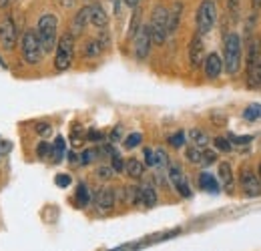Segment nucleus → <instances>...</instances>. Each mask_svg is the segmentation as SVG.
Here are the masks:
<instances>
[{
	"label": "nucleus",
	"mask_w": 261,
	"mask_h": 251,
	"mask_svg": "<svg viewBox=\"0 0 261 251\" xmlns=\"http://www.w3.org/2000/svg\"><path fill=\"white\" fill-rule=\"evenodd\" d=\"M185 143H187V133H185V131H177L175 135H171V137H169V145H171V147H175V149L183 147Z\"/></svg>",
	"instance_id": "obj_27"
},
{
	"label": "nucleus",
	"mask_w": 261,
	"mask_h": 251,
	"mask_svg": "<svg viewBox=\"0 0 261 251\" xmlns=\"http://www.w3.org/2000/svg\"><path fill=\"white\" fill-rule=\"evenodd\" d=\"M125 173L130 179H141L145 175V165L139 159H127L125 161Z\"/></svg>",
	"instance_id": "obj_20"
},
{
	"label": "nucleus",
	"mask_w": 261,
	"mask_h": 251,
	"mask_svg": "<svg viewBox=\"0 0 261 251\" xmlns=\"http://www.w3.org/2000/svg\"><path fill=\"white\" fill-rule=\"evenodd\" d=\"M111 159H113V163H111L113 171H115V173H123V171H125V161L121 159V155H119V153H115Z\"/></svg>",
	"instance_id": "obj_36"
},
{
	"label": "nucleus",
	"mask_w": 261,
	"mask_h": 251,
	"mask_svg": "<svg viewBox=\"0 0 261 251\" xmlns=\"http://www.w3.org/2000/svg\"><path fill=\"white\" fill-rule=\"evenodd\" d=\"M72 59H74V36L68 31L65 34H61V38H59L57 53H55V68L61 72L70 68Z\"/></svg>",
	"instance_id": "obj_3"
},
{
	"label": "nucleus",
	"mask_w": 261,
	"mask_h": 251,
	"mask_svg": "<svg viewBox=\"0 0 261 251\" xmlns=\"http://www.w3.org/2000/svg\"><path fill=\"white\" fill-rule=\"evenodd\" d=\"M239 6H241V0H227V8L231 14H237L239 12Z\"/></svg>",
	"instance_id": "obj_44"
},
{
	"label": "nucleus",
	"mask_w": 261,
	"mask_h": 251,
	"mask_svg": "<svg viewBox=\"0 0 261 251\" xmlns=\"http://www.w3.org/2000/svg\"><path fill=\"white\" fill-rule=\"evenodd\" d=\"M95 207H97L100 213H109L113 207H115V203H117V195H115V191L109 187L100 189L97 191V195H95Z\"/></svg>",
	"instance_id": "obj_13"
},
{
	"label": "nucleus",
	"mask_w": 261,
	"mask_h": 251,
	"mask_svg": "<svg viewBox=\"0 0 261 251\" xmlns=\"http://www.w3.org/2000/svg\"><path fill=\"white\" fill-rule=\"evenodd\" d=\"M143 143V133H130L129 137L125 139V147L127 149H135V147H139Z\"/></svg>",
	"instance_id": "obj_31"
},
{
	"label": "nucleus",
	"mask_w": 261,
	"mask_h": 251,
	"mask_svg": "<svg viewBox=\"0 0 261 251\" xmlns=\"http://www.w3.org/2000/svg\"><path fill=\"white\" fill-rule=\"evenodd\" d=\"M213 145H215L217 151H223V153H229L231 147H233V145L229 143L227 137H215V139H213Z\"/></svg>",
	"instance_id": "obj_32"
},
{
	"label": "nucleus",
	"mask_w": 261,
	"mask_h": 251,
	"mask_svg": "<svg viewBox=\"0 0 261 251\" xmlns=\"http://www.w3.org/2000/svg\"><path fill=\"white\" fill-rule=\"evenodd\" d=\"M143 155H145V165H147V167H157L155 151H153V149H149V147H147V149L143 151Z\"/></svg>",
	"instance_id": "obj_41"
},
{
	"label": "nucleus",
	"mask_w": 261,
	"mask_h": 251,
	"mask_svg": "<svg viewBox=\"0 0 261 251\" xmlns=\"http://www.w3.org/2000/svg\"><path fill=\"white\" fill-rule=\"evenodd\" d=\"M157 201H159V195H157V191L151 187V185H143L141 187V203L145 207H155Z\"/></svg>",
	"instance_id": "obj_22"
},
{
	"label": "nucleus",
	"mask_w": 261,
	"mask_h": 251,
	"mask_svg": "<svg viewBox=\"0 0 261 251\" xmlns=\"http://www.w3.org/2000/svg\"><path fill=\"white\" fill-rule=\"evenodd\" d=\"M16 40H18V32H16V27L12 22L10 16L2 18L0 20V44L4 51H12L16 46Z\"/></svg>",
	"instance_id": "obj_9"
},
{
	"label": "nucleus",
	"mask_w": 261,
	"mask_h": 251,
	"mask_svg": "<svg viewBox=\"0 0 261 251\" xmlns=\"http://www.w3.org/2000/svg\"><path fill=\"white\" fill-rule=\"evenodd\" d=\"M102 139H105V133H102V131H97V129H89V131H87V141L98 143V141H102Z\"/></svg>",
	"instance_id": "obj_38"
},
{
	"label": "nucleus",
	"mask_w": 261,
	"mask_h": 251,
	"mask_svg": "<svg viewBox=\"0 0 261 251\" xmlns=\"http://www.w3.org/2000/svg\"><path fill=\"white\" fill-rule=\"evenodd\" d=\"M223 64L229 77H235L243 64V40L237 32H227L223 38Z\"/></svg>",
	"instance_id": "obj_1"
},
{
	"label": "nucleus",
	"mask_w": 261,
	"mask_h": 251,
	"mask_svg": "<svg viewBox=\"0 0 261 251\" xmlns=\"http://www.w3.org/2000/svg\"><path fill=\"white\" fill-rule=\"evenodd\" d=\"M243 119L245 121H251V123H255L257 119H261V105H249L243 111Z\"/></svg>",
	"instance_id": "obj_26"
},
{
	"label": "nucleus",
	"mask_w": 261,
	"mask_h": 251,
	"mask_svg": "<svg viewBox=\"0 0 261 251\" xmlns=\"http://www.w3.org/2000/svg\"><path fill=\"white\" fill-rule=\"evenodd\" d=\"M89 20L98 31H105L109 27V14L100 4H89Z\"/></svg>",
	"instance_id": "obj_14"
},
{
	"label": "nucleus",
	"mask_w": 261,
	"mask_h": 251,
	"mask_svg": "<svg viewBox=\"0 0 261 251\" xmlns=\"http://www.w3.org/2000/svg\"><path fill=\"white\" fill-rule=\"evenodd\" d=\"M205 63V42H203V34L195 32L191 42H189V64L193 68H199Z\"/></svg>",
	"instance_id": "obj_10"
},
{
	"label": "nucleus",
	"mask_w": 261,
	"mask_h": 251,
	"mask_svg": "<svg viewBox=\"0 0 261 251\" xmlns=\"http://www.w3.org/2000/svg\"><path fill=\"white\" fill-rule=\"evenodd\" d=\"M251 8H253V12H259V10H261V0H251Z\"/></svg>",
	"instance_id": "obj_46"
},
{
	"label": "nucleus",
	"mask_w": 261,
	"mask_h": 251,
	"mask_svg": "<svg viewBox=\"0 0 261 251\" xmlns=\"http://www.w3.org/2000/svg\"><path fill=\"white\" fill-rule=\"evenodd\" d=\"M247 87L249 89H261V57L247 64Z\"/></svg>",
	"instance_id": "obj_16"
},
{
	"label": "nucleus",
	"mask_w": 261,
	"mask_h": 251,
	"mask_svg": "<svg viewBox=\"0 0 261 251\" xmlns=\"http://www.w3.org/2000/svg\"><path fill=\"white\" fill-rule=\"evenodd\" d=\"M217 22V4L213 0H203L197 8L195 14V24H197V32L199 34H207V32L213 31Z\"/></svg>",
	"instance_id": "obj_4"
},
{
	"label": "nucleus",
	"mask_w": 261,
	"mask_h": 251,
	"mask_svg": "<svg viewBox=\"0 0 261 251\" xmlns=\"http://www.w3.org/2000/svg\"><path fill=\"white\" fill-rule=\"evenodd\" d=\"M203 68H205V74L209 81H215L223 74L225 70V64H223V57H219V53H209L205 57V63H203Z\"/></svg>",
	"instance_id": "obj_12"
},
{
	"label": "nucleus",
	"mask_w": 261,
	"mask_h": 251,
	"mask_svg": "<svg viewBox=\"0 0 261 251\" xmlns=\"http://www.w3.org/2000/svg\"><path fill=\"white\" fill-rule=\"evenodd\" d=\"M109 139H111V143H117V141H121V139H123V127H115V129L111 131Z\"/></svg>",
	"instance_id": "obj_43"
},
{
	"label": "nucleus",
	"mask_w": 261,
	"mask_h": 251,
	"mask_svg": "<svg viewBox=\"0 0 261 251\" xmlns=\"http://www.w3.org/2000/svg\"><path fill=\"white\" fill-rule=\"evenodd\" d=\"M217 161V155H215V151H209V149H203V155H201V165L203 167H209L211 163H215Z\"/></svg>",
	"instance_id": "obj_34"
},
{
	"label": "nucleus",
	"mask_w": 261,
	"mask_h": 251,
	"mask_svg": "<svg viewBox=\"0 0 261 251\" xmlns=\"http://www.w3.org/2000/svg\"><path fill=\"white\" fill-rule=\"evenodd\" d=\"M201 155H203V149H199V147H187V151H185V159L189 161V163H195V165H201Z\"/></svg>",
	"instance_id": "obj_28"
},
{
	"label": "nucleus",
	"mask_w": 261,
	"mask_h": 251,
	"mask_svg": "<svg viewBox=\"0 0 261 251\" xmlns=\"http://www.w3.org/2000/svg\"><path fill=\"white\" fill-rule=\"evenodd\" d=\"M74 201H76V207H87L91 201H93V195H91V191L89 187L85 185V183H79L76 185V193H74Z\"/></svg>",
	"instance_id": "obj_21"
},
{
	"label": "nucleus",
	"mask_w": 261,
	"mask_h": 251,
	"mask_svg": "<svg viewBox=\"0 0 261 251\" xmlns=\"http://www.w3.org/2000/svg\"><path fill=\"white\" fill-rule=\"evenodd\" d=\"M227 139H229V143H231V145H247V143H251V141H253V137H251V135H245V137L229 135Z\"/></svg>",
	"instance_id": "obj_35"
},
{
	"label": "nucleus",
	"mask_w": 261,
	"mask_h": 251,
	"mask_svg": "<svg viewBox=\"0 0 261 251\" xmlns=\"http://www.w3.org/2000/svg\"><path fill=\"white\" fill-rule=\"evenodd\" d=\"M239 185L247 197H259L261 195V181L257 173H253L251 169H243L239 173Z\"/></svg>",
	"instance_id": "obj_8"
},
{
	"label": "nucleus",
	"mask_w": 261,
	"mask_h": 251,
	"mask_svg": "<svg viewBox=\"0 0 261 251\" xmlns=\"http://www.w3.org/2000/svg\"><path fill=\"white\" fill-rule=\"evenodd\" d=\"M83 139H87V131L81 125H72V129H70V141H72L74 145H79Z\"/></svg>",
	"instance_id": "obj_29"
},
{
	"label": "nucleus",
	"mask_w": 261,
	"mask_h": 251,
	"mask_svg": "<svg viewBox=\"0 0 261 251\" xmlns=\"http://www.w3.org/2000/svg\"><path fill=\"white\" fill-rule=\"evenodd\" d=\"M97 157H98V149H87V151H83L79 155V163L81 165H91Z\"/></svg>",
	"instance_id": "obj_30"
},
{
	"label": "nucleus",
	"mask_w": 261,
	"mask_h": 251,
	"mask_svg": "<svg viewBox=\"0 0 261 251\" xmlns=\"http://www.w3.org/2000/svg\"><path fill=\"white\" fill-rule=\"evenodd\" d=\"M10 149H12V143H8V141H2V139H0V155L8 153Z\"/></svg>",
	"instance_id": "obj_45"
},
{
	"label": "nucleus",
	"mask_w": 261,
	"mask_h": 251,
	"mask_svg": "<svg viewBox=\"0 0 261 251\" xmlns=\"http://www.w3.org/2000/svg\"><path fill=\"white\" fill-rule=\"evenodd\" d=\"M55 183H57L61 189H66V187H70L72 179H70V175H66V173H59V175L55 177Z\"/></svg>",
	"instance_id": "obj_37"
},
{
	"label": "nucleus",
	"mask_w": 261,
	"mask_h": 251,
	"mask_svg": "<svg viewBox=\"0 0 261 251\" xmlns=\"http://www.w3.org/2000/svg\"><path fill=\"white\" fill-rule=\"evenodd\" d=\"M155 161H157V167H165L169 163V157H167V153H165L163 149H157L155 151Z\"/></svg>",
	"instance_id": "obj_42"
},
{
	"label": "nucleus",
	"mask_w": 261,
	"mask_h": 251,
	"mask_svg": "<svg viewBox=\"0 0 261 251\" xmlns=\"http://www.w3.org/2000/svg\"><path fill=\"white\" fill-rule=\"evenodd\" d=\"M113 175H115L113 167H107V165H102V167H98V169H97V177H98V179H111Z\"/></svg>",
	"instance_id": "obj_40"
},
{
	"label": "nucleus",
	"mask_w": 261,
	"mask_h": 251,
	"mask_svg": "<svg viewBox=\"0 0 261 251\" xmlns=\"http://www.w3.org/2000/svg\"><path fill=\"white\" fill-rule=\"evenodd\" d=\"M87 24H91V20H89V6H83V8L74 14V18H72V24H70L72 36L83 34L85 29H87Z\"/></svg>",
	"instance_id": "obj_15"
},
{
	"label": "nucleus",
	"mask_w": 261,
	"mask_h": 251,
	"mask_svg": "<svg viewBox=\"0 0 261 251\" xmlns=\"http://www.w3.org/2000/svg\"><path fill=\"white\" fill-rule=\"evenodd\" d=\"M181 16H183V2H175L173 8L169 10V22H167V34L177 32L179 24H181Z\"/></svg>",
	"instance_id": "obj_17"
},
{
	"label": "nucleus",
	"mask_w": 261,
	"mask_h": 251,
	"mask_svg": "<svg viewBox=\"0 0 261 251\" xmlns=\"http://www.w3.org/2000/svg\"><path fill=\"white\" fill-rule=\"evenodd\" d=\"M151 46H153V36H151V29L149 24H143L137 36H135V59L137 61H147V57L151 55Z\"/></svg>",
	"instance_id": "obj_7"
},
{
	"label": "nucleus",
	"mask_w": 261,
	"mask_h": 251,
	"mask_svg": "<svg viewBox=\"0 0 261 251\" xmlns=\"http://www.w3.org/2000/svg\"><path fill=\"white\" fill-rule=\"evenodd\" d=\"M257 177H259V181H261V163H259V167H257Z\"/></svg>",
	"instance_id": "obj_49"
},
{
	"label": "nucleus",
	"mask_w": 261,
	"mask_h": 251,
	"mask_svg": "<svg viewBox=\"0 0 261 251\" xmlns=\"http://www.w3.org/2000/svg\"><path fill=\"white\" fill-rule=\"evenodd\" d=\"M36 36L40 40L44 55L53 53L59 44V18L55 14H42L36 24Z\"/></svg>",
	"instance_id": "obj_2"
},
{
	"label": "nucleus",
	"mask_w": 261,
	"mask_h": 251,
	"mask_svg": "<svg viewBox=\"0 0 261 251\" xmlns=\"http://www.w3.org/2000/svg\"><path fill=\"white\" fill-rule=\"evenodd\" d=\"M34 129H36V133H38L40 137H44V139L50 137V133H53V127L48 125V123H36Z\"/></svg>",
	"instance_id": "obj_39"
},
{
	"label": "nucleus",
	"mask_w": 261,
	"mask_h": 251,
	"mask_svg": "<svg viewBox=\"0 0 261 251\" xmlns=\"http://www.w3.org/2000/svg\"><path fill=\"white\" fill-rule=\"evenodd\" d=\"M199 187L207 193H219L221 191V185H219V179L215 175H211L209 171H203L199 173Z\"/></svg>",
	"instance_id": "obj_18"
},
{
	"label": "nucleus",
	"mask_w": 261,
	"mask_h": 251,
	"mask_svg": "<svg viewBox=\"0 0 261 251\" xmlns=\"http://www.w3.org/2000/svg\"><path fill=\"white\" fill-rule=\"evenodd\" d=\"M169 181L173 183V187L175 191L181 195V197H185V199H189L193 193H191V187H189V181H187V177H185V173L179 169V167H171L169 169Z\"/></svg>",
	"instance_id": "obj_11"
},
{
	"label": "nucleus",
	"mask_w": 261,
	"mask_h": 251,
	"mask_svg": "<svg viewBox=\"0 0 261 251\" xmlns=\"http://www.w3.org/2000/svg\"><path fill=\"white\" fill-rule=\"evenodd\" d=\"M187 137H189V141L193 143V147H199V149H205V147H207V143H209L207 133H205V131H201V129H191V131L187 133Z\"/></svg>",
	"instance_id": "obj_24"
},
{
	"label": "nucleus",
	"mask_w": 261,
	"mask_h": 251,
	"mask_svg": "<svg viewBox=\"0 0 261 251\" xmlns=\"http://www.w3.org/2000/svg\"><path fill=\"white\" fill-rule=\"evenodd\" d=\"M217 179L221 187H231L233 185V169L227 161H221L217 167Z\"/></svg>",
	"instance_id": "obj_19"
},
{
	"label": "nucleus",
	"mask_w": 261,
	"mask_h": 251,
	"mask_svg": "<svg viewBox=\"0 0 261 251\" xmlns=\"http://www.w3.org/2000/svg\"><path fill=\"white\" fill-rule=\"evenodd\" d=\"M167 22H169V10L165 6H155L153 14H151V22H149V29H151V36H153V42L155 44H165V38L169 36L167 34Z\"/></svg>",
	"instance_id": "obj_6"
},
{
	"label": "nucleus",
	"mask_w": 261,
	"mask_h": 251,
	"mask_svg": "<svg viewBox=\"0 0 261 251\" xmlns=\"http://www.w3.org/2000/svg\"><path fill=\"white\" fill-rule=\"evenodd\" d=\"M66 155H68V161H70V163H79V155H76V153L70 151V153H66Z\"/></svg>",
	"instance_id": "obj_48"
},
{
	"label": "nucleus",
	"mask_w": 261,
	"mask_h": 251,
	"mask_svg": "<svg viewBox=\"0 0 261 251\" xmlns=\"http://www.w3.org/2000/svg\"><path fill=\"white\" fill-rule=\"evenodd\" d=\"M20 48H22V59L24 63L34 66L42 61V46H40V40L36 36V31H27L24 36H22V42H20Z\"/></svg>",
	"instance_id": "obj_5"
},
{
	"label": "nucleus",
	"mask_w": 261,
	"mask_h": 251,
	"mask_svg": "<svg viewBox=\"0 0 261 251\" xmlns=\"http://www.w3.org/2000/svg\"><path fill=\"white\" fill-rule=\"evenodd\" d=\"M36 155H38V159H48L50 157V145L46 141H40L36 145Z\"/></svg>",
	"instance_id": "obj_33"
},
{
	"label": "nucleus",
	"mask_w": 261,
	"mask_h": 251,
	"mask_svg": "<svg viewBox=\"0 0 261 251\" xmlns=\"http://www.w3.org/2000/svg\"><path fill=\"white\" fill-rule=\"evenodd\" d=\"M102 51H105V44L98 38H93V40H89L85 44V57L87 59H97V57L102 55Z\"/></svg>",
	"instance_id": "obj_25"
},
{
	"label": "nucleus",
	"mask_w": 261,
	"mask_h": 251,
	"mask_svg": "<svg viewBox=\"0 0 261 251\" xmlns=\"http://www.w3.org/2000/svg\"><path fill=\"white\" fill-rule=\"evenodd\" d=\"M139 2H141V0H125V4H127L129 8H137V6H139Z\"/></svg>",
	"instance_id": "obj_47"
},
{
	"label": "nucleus",
	"mask_w": 261,
	"mask_h": 251,
	"mask_svg": "<svg viewBox=\"0 0 261 251\" xmlns=\"http://www.w3.org/2000/svg\"><path fill=\"white\" fill-rule=\"evenodd\" d=\"M65 153H66L65 139H63V137H57L55 143L50 145V159H53L55 163H61V161L65 159Z\"/></svg>",
	"instance_id": "obj_23"
}]
</instances>
